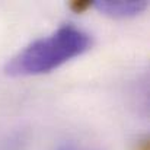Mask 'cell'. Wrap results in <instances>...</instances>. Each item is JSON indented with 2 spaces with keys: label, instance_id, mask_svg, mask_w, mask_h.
Listing matches in <instances>:
<instances>
[{
  "label": "cell",
  "instance_id": "6da1fadb",
  "mask_svg": "<svg viewBox=\"0 0 150 150\" xmlns=\"http://www.w3.org/2000/svg\"><path fill=\"white\" fill-rule=\"evenodd\" d=\"M92 47L91 35L73 23H64L50 35L32 41L13 55L4 71L9 76H40L50 73Z\"/></svg>",
  "mask_w": 150,
  "mask_h": 150
},
{
  "label": "cell",
  "instance_id": "7a4b0ae2",
  "mask_svg": "<svg viewBox=\"0 0 150 150\" xmlns=\"http://www.w3.org/2000/svg\"><path fill=\"white\" fill-rule=\"evenodd\" d=\"M92 7L102 15L114 19H127L140 15L147 7L146 0H98L92 3Z\"/></svg>",
  "mask_w": 150,
  "mask_h": 150
},
{
  "label": "cell",
  "instance_id": "3957f363",
  "mask_svg": "<svg viewBox=\"0 0 150 150\" xmlns=\"http://www.w3.org/2000/svg\"><path fill=\"white\" fill-rule=\"evenodd\" d=\"M70 7H71L74 12H85L86 9L92 7V3H91V1H71Z\"/></svg>",
  "mask_w": 150,
  "mask_h": 150
},
{
  "label": "cell",
  "instance_id": "277c9868",
  "mask_svg": "<svg viewBox=\"0 0 150 150\" xmlns=\"http://www.w3.org/2000/svg\"><path fill=\"white\" fill-rule=\"evenodd\" d=\"M58 150H77V149H74L73 146H63V147H60Z\"/></svg>",
  "mask_w": 150,
  "mask_h": 150
}]
</instances>
